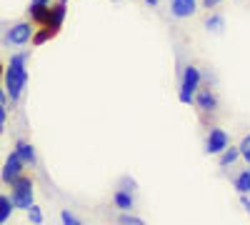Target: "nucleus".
<instances>
[{"label":"nucleus","mask_w":250,"mask_h":225,"mask_svg":"<svg viewBox=\"0 0 250 225\" xmlns=\"http://www.w3.org/2000/svg\"><path fill=\"white\" fill-rule=\"evenodd\" d=\"M28 53H15L10 58V63L5 65V90L13 103H18L23 98L28 88Z\"/></svg>","instance_id":"1"},{"label":"nucleus","mask_w":250,"mask_h":225,"mask_svg":"<svg viewBox=\"0 0 250 225\" xmlns=\"http://www.w3.org/2000/svg\"><path fill=\"white\" fill-rule=\"evenodd\" d=\"M200 80H203V75H200V70H198L195 65H188V68L183 70L180 88H178V100H180L183 105H190L193 100H195V93H198V88H200Z\"/></svg>","instance_id":"2"},{"label":"nucleus","mask_w":250,"mask_h":225,"mask_svg":"<svg viewBox=\"0 0 250 225\" xmlns=\"http://www.w3.org/2000/svg\"><path fill=\"white\" fill-rule=\"evenodd\" d=\"M10 200L15 210H28L33 203H35V190H33V180L30 178H18L13 185H10Z\"/></svg>","instance_id":"3"},{"label":"nucleus","mask_w":250,"mask_h":225,"mask_svg":"<svg viewBox=\"0 0 250 225\" xmlns=\"http://www.w3.org/2000/svg\"><path fill=\"white\" fill-rule=\"evenodd\" d=\"M33 33H35L33 23H28V20H20V23H15V25L5 33V43H8V45H15V48L28 45L30 40H33Z\"/></svg>","instance_id":"4"},{"label":"nucleus","mask_w":250,"mask_h":225,"mask_svg":"<svg viewBox=\"0 0 250 225\" xmlns=\"http://www.w3.org/2000/svg\"><path fill=\"white\" fill-rule=\"evenodd\" d=\"M25 168H28L25 163L20 160L15 153H10V155L5 158V163H3V170H0V180H3L5 185H13L18 178H23V170H25Z\"/></svg>","instance_id":"5"},{"label":"nucleus","mask_w":250,"mask_h":225,"mask_svg":"<svg viewBox=\"0 0 250 225\" xmlns=\"http://www.w3.org/2000/svg\"><path fill=\"white\" fill-rule=\"evenodd\" d=\"M228 145H230L228 133L223 128H210V133H208V138H205V153L208 155H220Z\"/></svg>","instance_id":"6"},{"label":"nucleus","mask_w":250,"mask_h":225,"mask_svg":"<svg viewBox=\"0 0 250 225\" xmlns=\"http://www.w3.org/2000/svg\"><path fill=\"white\" fill-rule=\"evenodd\" d=\"M195 108L198 110H203V113H213L215 108H218V95H215V90L208 85V88H198V93H195Z\"/></svg>","instance_id":"7"},{"label":"nucleus","mask_w":250,"mask_h":225,"mask_svg":"<svg viewBox=\"0 0 250 225\" xmlns=\"http://www.w3.org/2000/svg\"><path fill=\"white\" fill-rule=\"evenodd\" d=\"M198 10V0H170V13L175 18H190Z\"/></svg>","instance_id":"8"},{"label":"nucleus","mask_w":250,"mask_h":225,"mask_svg":"<svg viewBox=\"0 0 250 225\" xmlns=\"http://www.w3.org/2000/svg\"><path fill=\"white\" fill-rule=\"evenodd\" d=\"M113 205L120 210V213H128V210H133L135 208V195L133 193H128V190H115L113 193Z\"/></svg>","instance_id":"9"},{"label":"nucleus","mask_w":250,"mask_h":225,"mask_svg":"<svg viewBox=\"0 0 250 225\" xmlns=\"http://www.w3.org/2000/svg\"><path fill=\"white\" fill-rule=\"evenodd\" d=\"M13 153H15L20 160H23L25 165H35V160H38V158H35V148L30 145L28 140H18L15 148H13Z\"/></svg>","instance_id":"10"},{"label":"nucleus","mask_w":250,"mask_h":225,"mask_svg":"<svg viewBox=\"0 0 250 225\" xmlns=\"http://www.w3.org/2000/svg\"><path fill=\"white\" fill-rule=\"evenodd\" d=\"M240 158V148H233V145H228L220 155H218V163H220V168H230L233 163Z\"/></svg>","instance_id":"11"},{"label":"nucleus","mask_w":250,"mask_h":225,"mask_svg":"<svg viewBox=\"0 0 250 225\" xmlns=\"http://www.w3.org/2000/svg\"><path fill=\"white\" fill-rule=\"evenodd\" d=\"M58 33H53L50 28H35V33H33V40H30V43L35 45V48H40V45H45L48 43V40H53Z\"/></svg>","instance_id":"12"},{"label":"nucleus","mask_w":250,"mask_h":225,"mask_svg":"<svg viewBox=\"0 0 250 225\" xmlns=\"http://www.w3.org/2000/svg\"><path fill=\"white\" fill-rule=\"evenodd\" d=\"M13 210H15V205H13V200H10L8 195H3V193H0V225H5V223L10 220Z\"/></svg>","instance_id":"13"},{"label":"nucleus","mask_w":250,"mask_h":225,"mask_svg":"<svg viewBox=\"0 0 250 225\" xmlns=\"http://www.w3.org/2000/svg\"><path fill=\"white\" fill-rule=\"evenodd\" d=\"M223 25H225V18L220 13H210L205 18V28L210 33H223Z\"/></svg>","instance_id":"14"},{"label":"nucleus","mask_w":250,"mask_h":225,"mask_svg":"<svg viewBox=\"0 0 250 225\" xmlns=\"http://www.w3.org/2000/svg\"><path fill=\"white\" fill-rule=\"evenodd\" d=\"M235 190H238L240 195H250V170L238 173V178H235Z\"/></svg>","instance_id":"15"},{"label":"nucleus","mask_w":250,"mask_h":225,"mask_svg":"<svg viewBox=\"0 0 250 225\" xmlns=\"http://www.w3.org/2000/svg\"><path fill=\"white\" fill-rule=\"evenodd\" d=\"M118 225H148L143 218H138V215H133V210H128V213H120L118 215Z\"/></svg>","instance_id":"16"},{"label":"nucleus","mask_w":250,"mask_h":225,"mask_svg":"<svg viewBox=\"0 0 250 225\" xmlns=\"http://www.w3.org/2000/svg\"><path fill=\"white\" fill-rule=\"evenodd\" d=\"M25 213H28V220H30V225H43L45 215H43V210H40V208L35 205V203H33V205H30Z\"/></svg>","instance_id":"17"},{"label":"nucleus","mask_w":250,"mask_h":225,"mask_svg":"<svg viewBox=\"0 0 250 225\" xmlns=\"http://www.w3.org/2000/svg\"><path fill=\"white\" fill-rule=\"evenodd\" d=\"M60 223H62V225H83V223L78 220V215L70 213V210H62V213H60Z\"/></svg>","instance_id":"18"},{"label":"nucleus","mask_w":250,"mask_h":225,"mask_svg":"<svg viewBox=\"0 0 250 225\" xmlns=\"http://www.w3.org/2000/svg\"><path fill=\"white\" fill-rule=\"evenodd\" d=\"M118 188H120V190H128V193H135V180H133L130 175H123L120 183H118Z\"/></svg>","instance_id":"19"},{"label":"nucleus","mask_w":250,"mask_h":225,"mask_svg":"<svg viewBox=\"0 0 250 225\" xmlns=\"http://www.w3.org/2000/svg\"><path fill=\"white\" fill-rule=\"evenodd\" d=\"M238 148H240V158L250 160V133H248V135L240 140V145H238Z\"/></svg>","instance_id":"20"},{"label":"nucleus","mask_w":250,"mask_h":225,"mask_svg":"<svg viewBox=\"0 0 250 225\" xmlns=\"http://www.w3.org/2000/svg\"><path fill=\"white\" fill-rule=\"evenodd\" d=\"M5 120H8V105L0 103V135L5 133Z\"/></svg>","instance_id":"21"},{"label":"nucleus","mask_w":250,"mask_h":225,"mask_svg":"<svg viewBox=\"0 0 250 225\" xmlns=\"http://www.w3.org/2000/svg\"><path fill=\"white\" fill-rule=\"evenodd\" d=\"M240 205H243V210L250 215V198H248V195H240Z\"/></svg>","instance_id":"22"},{"label":"nucleus","mask_w":250,"mask_h":225,"mask_svg":"<svg viewBox=\"0 0 250 225\" xmlns=\"http://www.w3.org/2000/svg\"><path fill=\"white\" fill-rule=\"evenodd\" d=\"M223 3V0H203V8H208V10H210V8H218Z\"/></svg>","instance_id":"23"},{"label":"nucleus","mask_w":250,"mask_h":225,"mask_svg":"<svg viewBox=\"0 0 250 225\" xmlns=\"http://www.w3.org/2000/svg\"><path fill=\"white\" fill-rule=\"evenodd\" d=\"M30 3H38V5H53V0H30Z\"/></svg>","instance_id":"24"},{"label":"nucleus","mask_w":250,"mask_h":225,"mask_svg":"<svg viewBox=\"0 0 250 225\" xmlns=\"http://www.w3.org/2000/svg\"><path fill=\"white\" fill-rule=\"evenodd\" d=\"M145 3H148V5H150V8H155V5H158V3H160V0H145Z\"/></svg>","instance_id":"25"},{"label":"nucleus","mask_w":250,"mask_h":225,"mask_svg":"<svg viewBox=\"0 0 250 225\" xmlns=\"http://www.w3.org/2000/svg\"><path fill=\"white\" fill-rule=\"evenodd\" d=\"M0 78H5V68H3V63H0Z\"/></svg>","instance_id":"26"},{"label":"nucleus","mask_w":250,"mask_h":225,"mask_svg":"<svg viewBox=\"0 0 250 225\" xmlns=\"http://www.w3.org/2000/svg\"><path fill=\"white\" fill-rule=\"evenodd\" d=\"M248 170H250V160H248Z\"/></svg>","instance_id":"27"},{"label":"nucleus","mask_w":250,"mask_h":225,"mask_svg":"<svg viewBox=\"0 0 250 225\" xmlns=\"http://www.w3.org/2000/svg\"><path fill=\"white\" fill-rule=\"evenodd\" d=\"M62 3H68V0H62Z\"/></svg>","instance_id":"28"}]
</instances>
